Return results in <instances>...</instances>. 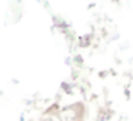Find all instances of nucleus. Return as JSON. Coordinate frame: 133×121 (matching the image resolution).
Listing matches in <instances>:
<instances>
[]
</instances>
